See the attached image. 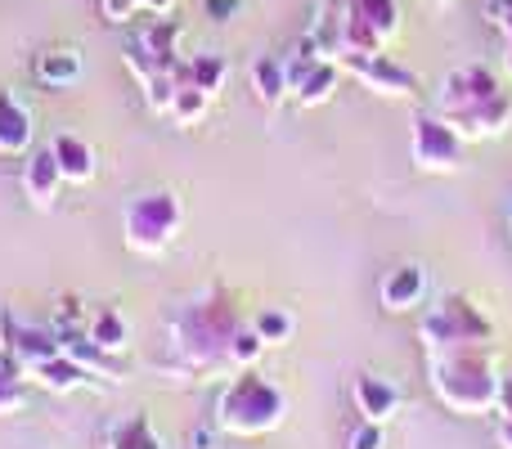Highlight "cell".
Returning <instances> with one entry per match:
<instances>
[{"label":"cell","instance_id":"cell-1","mask_svg":"<svg viewBox=\"0 0 512 449\" xmlns=\"http://www.w3.org/2000/svg\"><path fill=\"white\" fill-rule=\"evenodd\" d=\"M167 346L176 355V373L198 382H230L234 373L256 369L270 346L252 333L239 297L225 283H212L198 297L180 301L167 319Z\"/></svg>","mask_w":512,"mask_h":449},{"label":"cell","instance_id":"cell-2","mask_svg":"<svg viewBox=\"0 0 512 449\" xmlns=\"http://www.w3.org/2000/svg\"><path fill=\"white\" fill-rule=\"evenodd\" d=\"M504 382L495 364V346H463V351H427V387L450 414L486 418L504 400Z\"/></svg>","mask_w":512,"mask_h":449},{"label":"cell","instance_id":"cell-3","mask_svg":"<svg viewBox=\"0 0 512 449\" xmlns=\"http://www.w3.org/2000/svg\"><path fill=\"white\" fill-rule=\"evenodd\" d=\"M212 423L221 427V436H234V441L274 436L288 423V391H283L279 382L261 378L256 369H243L221 387Z\"/></svg>","mask_w":512,"mask_h":449},{"label":"cell","instance_id":"cell-4","mask_svg":"<svg viewBox=\"0 0 512 449\" xmlns=\"http://www.w3.org/2000/svg\"><path fill=\"white\" fill-rule=\"evenodd\" d=\"M418 342L423 351H463V346H495L490 315L463 292H445L418 310Z\"/></svg>","mask_w":512,"mask_h":449},{"label":"cell","instance_id":"cell-5","mask_svg":"<svg viewBox=\"0 0 512 449\" xmlns=\"http://www.w3.org/2000/svg\"><path fill=\"white\" fill-rule=\"evenodd\" d=\"M185 203L171 189H144L122 207V243L135 256H162L180 238Z\"/></svg>","mask_w":512,"mask_h":449},{"label":"cell","instance_id":"cell-6","mask_svg":"<svg viewBox=\"0 0 512 449\" xmlns=\"http://www.w3.org/2000/svg\"><path fill=\"white\" fill-rule=\"evenodd\" d=\"M180 36H185V27H180L176 18L153 14V23L135 27V32L122 41L126 72H131L140 86H149V81L162 77V72H176L180 63H185V54H180Z\"/></svg>","mask_w":512,"mask_h":449},{"label":"cell","instance_id":"cell-7","mask_svg":"<svg viewBox=\"0 0 512 449\" xmlns=\"http://www.w3.org/2000/svg\"><path fill=\"white\" fill-rule=\"evenodd\" d=\"M463 140L441 113H418L414 117V131H409V158H414L418 171L427 176H450V171L463 167Z\"/></svg>","mask_w":512,"mask_h":449},{"label":"cell","instance_id":"cell-8","mask_svg":"<svg viewBox=\"0 0 512 449\" xmlns=\"http://www.w3.org/2000/svg\"><path fill=\"white\" fill-rule=\"evenodd\" d=\"M337 63H342L346 77H355L378 99H414L418 95V72L396 63L387 50H342Z\"/></svg>","mask_w":512,"mask_h":449},{"label":"cell","instance_id":"cell-9","mask_svg":"<svg viewBox=\"0 0 512 449\" xmlns=\"http://www.w3.org/2000/svg\"><path fill=\"white\" fill-rule=\"evenodd\" d=\"M400 32L396 0H346V41L342 50H387Z\"/></svg>","mask_w":512,"mask_h":449},{"label":"cell","instance_id":"cell-10","mask_svg":"<svg viewBox=\"0 0 512 449\" xmlns=\"http://www.w3.org/2000/svg\"><path fill=\"white\" fill-rule=\"evenodd\" d=\"M499 90H504V81L495 77V72L486 68V63H468V68H454L450 77L441 81V95H436V113L441 117H459L468 113V108L486 104V99H495Z\"/></svg>","mask_w":512,"mask_h":449},{"label":"cell","instance_id":"cell-11","mask_svg":"<svg viewBox=\"0 0 512 449\" xmlns=\"http://www.w3.org/2000/svg\"><path fill=\"white\" fill-rule=\"evenodd\" d=\"M0 346H5L23 369H32V364H41V360H50V355L63 351V342H59L54 328L27 324V319H18L14 310H0Z\"/></svg>","mask_w":512,"mask_h":449},{"label":"cell","instance_id":"cell-12","mask_svg":"<svg viewBox=\"0 0 512 449\" xmlns=\"http://www.w3.org/2000/svg\"><path fill=\"white\" fill-rule=\"evenodd\" d=\"M427 292H432V274H427L423 261H400L382 274L378 283V301L391 315H409V310L427 306Z\"/></svg>","mask_w":512,"mask_h":449},{"label":"cell","instance_id":"cell-13","mask_svg":"<svg viewBox=\"0 0 512 449\" xmlns=\"http://www.w3.org/2000/svg\"><path fill=\"white\" fill-rule=\"evenodd\" d=\"M351 405H355V414H360L364 423H382V427H387L391 418L400 414L405 396H400V387L391 378H382V373H373V369H360L351 378Z\"/></svg>","mask_w":512,"mask_h":449},{"label":"cell","instance_id":"cell-14","mask_svg":"<svg viewBox=\"0 0 512 449\" xmlns=\"http://www.w3.org/2000/svg\"><path fill=\"white\" fill-rule=\"evenodd\" d=\"M63 185H68V180H63V167H59V158H54L50 144L27 153V162H23V198L36 207V212H50V207L59 203Z\"/></svg>","mask_w":512,"mask_h":449},{"label":"cell","instance_id":"cell-15","mask_svg":"<svg viewBox=\"0 0 512 449\" xmlns=\"http://www.w3.org/2000/svg\"><path fill=\"white\" fill-rule=\"evenodd\" d=\"M445 122H450L468 144L499 140V135H508V126H512V90H499L495 99H486V104L468 108V113H459V117H445Z\"/></svg>","mask_w":512,"mask_h":449},{"label":"cell","instance_id":"cell-16","mask_svg":"<svg viewBox=\"0 0 512 449\" xmlns=\"http://www.w3.org/2000/svg\"><path fill=\"white\" fill-rule=\"evenodd\" d=\"M27 382H32V387H41V391H50V396H72V391L90 387V382H95V373H90L86 364L72 360L68 351H59V355H50V360L32 364V369H27Z\"/></svg>","mask_w":512,"mask_h":449},{"label":"cell","instance_id":"cell-17","mask_svg":"<svg viewBox=\"0 0 512 449\" xmlns=\"http://www.w3.org/2000/svg\"><path fill=\"white\" fill-rule=\"evenodd\" d=\"M32 135V108L14 90H0V158H23L32 149Z\"/></svg>","mask_w":512,"mask_h":449},{"label":"cell","instance_id":"cell-18","mask_svg":"<svg viewBox=\"0 0 512 449\" xmlns=\"http://www.w3.org/2000/svg\"><path fill=\"white\" fill-rule=\"evenodd\" d=\"M32 72L45 90H72L81 77H86V59H81L77 45H50V50L36 54Z\"/></svg>","mask_w":512,"mask_h":449},{"label":"cell","instance_id":"cell-19","mask_svg":"<svg viewBox=\"0 0 512 449\" xmlns=\"http://www.w3.org/2000/svg\"><path fill=\"white\" fill-rule=\"evenodd\" d=\"M248 81L265 108H279L283 99H292V77H288V59H283V54H261V59H252Z\"/></svg>","mask_w":512,"mask_h":449},{"label":"cell","instance_id":"cell-20","mask_svg":"<svg viewBox=\"0 0 512 449\" xmlns=\"http://www.w3.org/2000/svg\"><path fill=\"white\" fill-rule=\"evenodd\" d=\"M50 149H54V158H59L63 180H68V185H90V180H95L99 158H95V149H90L81 135H54Z\"/></svg>","mask_w":512,"mask_h":449},{"label":"cell","instance_id":"cell-21","mask_svg":"<svg viewBox=\"0 0 512 449\" xmlns=\"http://www.w3.org/2000/svg\"><path fill=\"white\" fill-rule=\"evenodd\" d=\"M337 86H342V63L319 59L306 77L292 81V99H297L301 108H319V104H328V99L337 95Z\"/></svg>","mask_w":512,"mask_h":449},{"label":"cell","instance_id":"cell-22","mask_svg":"<svg viewBox=\"0 0 512 449\" xmlns=\"http://www.w3.org/2000/svg\"><path fill=\"white\" fill-rule=\"evenodd\" d=\"M86 337L108 355H122L131 346V319L122 315L117 306H95L90 310V324H86Z\"/></svg>","mask_w":512,"mask_h":449},{"label":"cell","instance_id":"cell-23","mask_svg":"<svg viewBox=\"0 0 512 449\" xmlns=\"http://www.w3.org/2000/svg\"><path fill=\"white\" fill-rule=\"evenodd\" d=\"M225 77H230V63H225L221 54H189V59L176 68L180 86H198V90H207L212 99L221 95Z\"/></svg>","mask_w":512,"mask_h":449},{"label":"cell","instance_id":"cell-24","mask_svg":"<svg viewBox=\"0 0 512 449\" xmlns=\"http://www.w3.org/2000/svg\"><path fill=\"white\" fill-rule=\"evenodd\" d=\"M248 324L265 346H288L292 333H297V319H292L288 306H256L248 315Z\"/></svg>","mask_w":512,"mask_h":449},{"label":"cell","instance_id":"cell-25","mask_svg":"<svg viewBox=\"0 0 512 449\" xmlns=\"http://www.w3.org/2000/svg\"><path fill=\"white\" fill-rule=\"evenodd\" d=\"M212 104L216 99L207 95V90H198V86H176V99H171V122L180 126V131H189V126H203V117L212 113Z\"/></svg>","mask_w":512,"mask_h":449},{"label":"cell","instance_id":"cell-26","mask_svg":"<svg viewBox=\"0 0 512 449\" xmlns=\"http://www.w3.org/2000/svg\"><path fill=\"white\" fill-rule=\"evenodd\" d=\"M310 32H315L319 45L337 59V54H342V41H346V0H319V23L310 27Z\"/></svg>","mask_w":512,"mask_h":449},{"label":"cell","instance_id":"cell-27","mask_svg":"<svg viewBox=\"0 0 512 449\" xmlns=\"http://www.w3.org/2000/svg\"><path fill=\"white\" fill-rule=\"evenodd\" d=\"M108 449H167V445H162V436L153 432L149 414H131L126 423L113 427V436H108Z\"/></svg>","mask_w":512,"mask_h":449},{"label":"cell","instance_id":"cell-28","mask_svg":"<svg viewBox=\"0 0 512 449\" xmlns=\"http://www.w3.org/2000/svg\"><path fill=\"white\" fill-rule=\"evenodd\" d=\"M90 310H95V306H86L77 292L59 297V310H54V333H77V328H86L90 324Z\"/></svg>","mask_w":512,"mask_h":449},{"label":"cell","instance_id":"cell-29","mask_svg":"<svg viewBox=\"0 0 512 449\" xmlns=\"http://www.w3.org/2000/svg\"><path fill=\"white\" fill-rule=\"evenodd\" d=\"M346 449H387V427L360 418V427H351V436H346Z\"/></svg>","mask_w":512,"mask_h":449},{"label":"cell","instance_id":"cell-30","mask_svg":"<svg viewBox=\"0 0 512 449\" xmlns=\"http://www.w3.org/2000/svg\"><path fill=\"white\" fill-rule=\"evenodd\" d=\"M99 9H104L108 23H131L135 14H149V0H99Z\"/></svg>","mask_w":512,"mask_h":449},{"label":"cell","instance_id":"cell-31","mask_svg":"<svg viewBox=\"0 0 512 449\" xmlns=\"http://www.w3.org/2000/svg\"><path fill=\"white\" fill-rule=\"evenodd\" d=\"M481 14L504 41H512V0H481Z\"/></svg>","mask_w":512,"mask_h":449},{"label":"cell","instance_id":"cell-32","mask_svg":"<svg viewBox=\"0 0 512 449\" xmlns=\"http://www.w3.org/2000/svg\"><path fill=\"white\" fill-rule=\"evenodd\" d=\"M27 405V382H5L0 378V418H14Z\"/></svg>","mask_w":512,"mask_h":449},{"label":"cell","instance_id":"cell-33","mask_svg":"<svg viewBox=\"0 0 512 449\" xmlns=\"http://www.w3.org/2000/svg\"><path fill=\"white\" fill-rule=\"evenodd\" d=\"M203 9H207V18H212V23H230V18H239L243 0H203Z\"/></svg>","mask_w":512,"mask_h":449},{"label":"cell","instance_id":"cell-34","mask_svg":"<svg viewBox=\"0 0 512 449\" xmlns=\"http://www.w3.org/2000/svg\"><path fill=\"white\" fill-rule=\"evenodd\" d=\"M495 445L512 449V409H495Z\"/></svg>","mask_w":512,"mask_h":449},{"label":"cell","instance_id":"cell-35","mask_svg":"<svg viewBox=\"0 0 512 449\" xmlns=\"http://www.w3.org/2000/svg\"><path fill=\"white\" fill-rule=\"evenodd\" d=\"M216 436H221V427H207V432H194V449H216Z\"/></svg>","mask_w":512,"mask_h":449},{"label":"cell","instance_id":"cell-36","mask_svg":"<svg viewBox=\"0 0 512 449\" xmlns=\"http://www.w3.org/2000/svg\"><path fill=\"white\" fill-rule=\"evenodd\" d=\"M171 5L176 0H149V14H171Z\"/></svg>","mask_w":512,"mask_h":449},{"label":"cell","instance_id":"cell-37","mask_svg":"<svg viewBox=\"0 0 512 449\" xmlns=\"http://www.w3.org/2000/svg\"><path fill=\"white\" fill-rule=\"evenodd\" d=\"M508 50H504V72H508V81H512V41H504Z\"/></svg>","mask_w":512,"mask_h":449},{"label":"cell","instance_id":"cell-38","mask_svg":"<svg viewBox=\"0 0 512 449\" xmlns=\"http://www.w3.org/2000/svg\"><path fill=\"white\" fill-rule=\"evenodd\" d=\"M427 5H450V0H427Z\"/></svg>","mask_w":512,"mask_h":449},{"label":"cell","instance_id":"cell-39","mask_svg":"<svg viewBox=\"0 0 512 449\" xmlns=\"http://www.w3.org/2000/svg\"><path fill=\"white\" fill-rule=\"evenodd\" d=\"M508 229H512V203H508Z\"/></svg>","mask_w":512,"mask_h":449}]
</instances>
